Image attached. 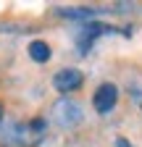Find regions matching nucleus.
Instances as JSON below:
<instances>
[{
  "mask_svg": "<svg viewBox=\"0 0 142 147\" xmlns=\"http://www.w3.org/2000/svg\"><path fill=\"white\" fill-rule=\"evenodd\" d=\"M45 118H32V121H24V123H13L8 126L5 131V142L13 144V147H34L45 139Z\"/></svg>",
  "mask_w": 142,
  "mask_h": 147,
  "instance_id": "obj_1",
  "label": "nucleus"
},
{
  "mask_svg": "<svg viewBox=\"0 0 142 147\" xmlns=\"http://www.w3.org/2000/svg\"><path fill=\"white\" fill-rule=\"evenodd\" d=\"M50 116H53V123L58 129H76L82 121H84V110L76 100L71 97H61L55 105L50 108Z\"/></svg>",
  "mask_w": 142,
  "mask_h": 147,
  "instance_id": "obj_2",
  "label": "nucleus"
},
{
  "mask_svg": "<svg viewBox=\"0 0 142 147\" xmlns=\"http://www.w3.org/2000/svg\"><path fill=\"white\" fill-rule=\"evenodd\" d=\"M111 32H113V26H108V24H97V21L82 24L79 32H76V47H79V55H87V53H90V47H92V42L97 40V37L111 34Z\"/></svg>",
  "mask_w": 142,
  "mask_h": 147,
  "instance_id": "obj_3",
  "label": "nucleus"
},
{
  "mask_svg": "<svg viewBox=\"0 0 142 147\" xmlns=\"http://www.w3.org/2000/svg\"><path fill=\"white\" fill-rule=\"evenodd\" d=\"M116 102H118V87L111 84V82L100 84V87L95 89V95H92V105H95V110H97L100 116L111 113V110L116 108Z\"/></svg>",
  "mask_w": 142,
  "mask_h": 147,
  "instance_id": "obj_4",
  "label": "nucleus"
},
{
  "mask_svg": "<svg viewBox=\"0 0 142 147\" xmlns=\"http://www.w3.org/2000/svg\"><path fill=\"white\" fill-rule=\"evenodd\" d=\"M82 82H84V76H82L79 68H61L53 76V87L58 92H74V89L82 87Z\"/></svg>",
  "mask_w": 142,
  "mask_h": 147,
  "instance_id": "obj_5",
  "label": "nucleus"
},
{
  "mask_svg": "<svg viewBox=\"0 0 142 147\" xmlns=\"http://www.w3.org/2000/svg\"><path fill=\"white\" fill-rule=\"evenodd\" d=\"M26 50H29V58H32L34 63H47L50 55H53V53H50V45H47L45 40H32Z\"/></svg>",
  "mask_w": 142,
  "mask_h": 147,
  "instance_id": "obj_6",
  "label": "nucleus"
},
{
  "mask_svg": "<svg viewBox=\"0 0 142 147\" xmlns=\"http://www.w3.org/2000/svg\"><path fill=\"white\" fill-rule=\"evenodd\" d=\"M100 8H58V16L74 18V21H90L92 16H97Z\"/></svg>",
  "mask_w": 142,
  "mask_h": 147,
  "instance_id": "obj_7",
  "label": "nucleus"
},
{
  "mask_svg": "<svg viewBox=\"0 0 142 147\" xmlns=\"http://www.w3.org/2000/svg\"><path fill=\"white\" fill-rule=\"evenodd\" d=\"M116 144H118V147H132V144H129V142H126V139H118V142H116Z\"/></svg>",
  "mask_w": 142,
  "mask_h": 147,
  "instance_id": "obj_8",
  "label": "nucleus"
},
{
  "mask_svg": "<svg viewBox=\"0 0 142 147\" xmlns=\"http://www.w3.org/2000/svg\"><path fill=\"white\" fill-rule=\"evenodd\" d=\"M0 123H3V105H0Z\"/></svg>",
  "mask_w": 142,
  "mask_h": 147,
  "instance_id": "obj_9",
  "label": "nucleus"
}]
</instances>
